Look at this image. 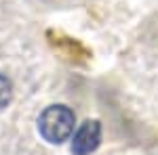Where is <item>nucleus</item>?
<instances>
[{"label": "nucleus", "mask_w": 158, "mask_h": 155, "mask_svg": "<svg viewBox=\"0 0 158 155\" xmlns=\"http://www.w3.org/2000/svg\"><path fill=\"white\" fill-rule=\"evenodd\" d=\"M38 130L44 136V141L53 145L63 143L74 130V113L63 105L47 107L38 119Z\"/></svg>", "instance_id": "nucleus-1"}, {"label": "nucleus", "mask_w": 158, "mask_h": 155, "mask_svg": "<svg viewBox=\"0 0 158 155\" xmlns=\"http://www.w3.org/2000/svg\"><path fill=\"white\" fill-rule=\"evenodd\" d=\"M99 138H101V126H99V122H95V119L93 122L91 119L85 122L72 141V153L74 155L93 153L99 145Z\"/></svg>", "instance_id": "nucleus-2"}, {"label": "nucleus", "mask_w": 158, "mask_h": 155, "mask_svg": "<svg viewBox=\"0 0 158 155\" xmlns=\"http://www.w3.org/2000/svg\"><path fill=\"white\" fill-rule=\"evenodd\" d=\"M9 101H11V82H9V78L0 76V109L6 107Z\"/></svg>", "instance_id": "nucleus-3"}]
</instances>
